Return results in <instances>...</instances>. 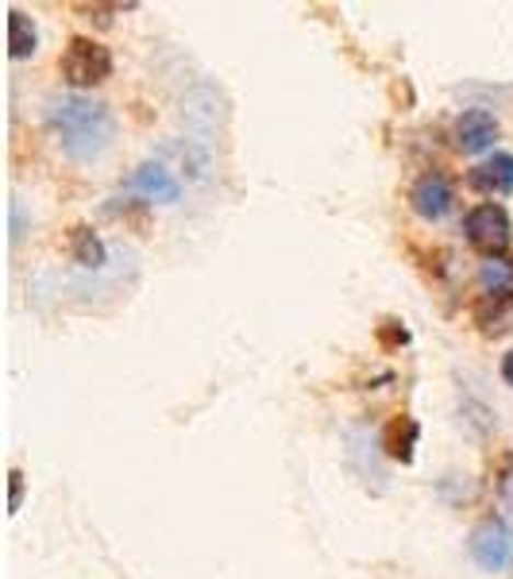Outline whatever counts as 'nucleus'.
<instances>
[{
  "label": "nucleus",
  "instance_id": "nucleus-1",
  "mask_svg": "<svg viewBox=\"0 0 513 579\" xmlns=\"http://www.w3.org/2000/svg\"><path fill=\"white\" fill-rule=\"evenodd\" d=\"M47 128L73 162H93L113 147L116 116L105 101L66 93L47 101Z\"/></svg>",
  "mask_w": 513,
  "mask_h": 579
},
{
  "label": "nucleus",
  "instance_id": "nucleus-2",
  "mask_svg": "<svg viewBox=\"0 0 513 579\" xmlns=\"http://www.w3.org/2000/svg\"><path fill=\"white\" fill-rule=\"evenodd\" d=\"M113 73V55L109 47H101L96 39H86V35H73L66 43V55H62V78L70 81L73 89H93L101 81H109Z\"/></svg>",
  "mask_w": 513,
  "mask_h": 579
},
{
  "label": "nucleus",
  "instance_id": "nucleus-3",
  "mask_svg": "<svg viewBox=\"0 0 513 579\" xmlns=\"http://www.w3.org/2000/svg\"><path fill=\"white\" fill-rule=\"evenodd\" d=\"M464 232H467V243H471V248H479L482 256H490V259L502 256V251L510 248V240H513L510 217H505V209H502V205H494V202L479 205V209L467 213Z\"/></svg>",
  "mask_w": 513,
  "mask_h": 579
},
{
  "label": "nucleus",
  "instance_id": "nucleus-4",
  "mask_svg": "<svg viewBox=\"0 0 513 579\" xmlns=\"http://www.w3.org/2000/svg\"><path fill=\"white\" fill-rule=\"evenodd\" d=\"M471 560L487 571H505L513 564V530L502 522V518H487L471 530Z\"/></svg>",
  "mask_w": 513,
  "mask_h": 579
},
{
  "label": "nucleus",
  "instance_id": "nucleus-5",
  "mask_svg": "<svg viewBox=\"0 0 513 579\" xmlns=\"http://www.w3.org/2000/svg\"><path fill=\"white\" fill-rule=\"evenodd\" d=\"M124 190H128L132 197H139V202H159V205H174L178 197H182V182H178L167 167H159V162L139 167L136 174L124 182Z\"/></svg>",
  "mask_w": 513,
  "mask_h": 579
},
{
  "label": "nucleus",
  "instance_id": "nucleus-6",
  "mask_svg": "<svg viewBox=\"0 0 513 579\" xmlns=\"http://www.w3.org/2000/svg\"><path fill=\"white\" fill-rule=\"evenodd\" d=\"M409 202H413V213L421 220H444L452 213V205H456V190H452V182L444 174H425L413 185Z\"/></svg>",
  "mask_w": 513,
  "mask_h": 579
},
{
  "label": "nucleus",
  "instance_id": "nucleus-7",
  "mask_svg": "<svg viewBox=\"0 0 513 579\" xmlns=\"http://www.w3.org/2000/svg\"><path fill=\"white\" fill-rule=\"evenodd\" d=\"M475 325L487 337H505L513 332V290H487L475 302Z\"/></svg>",
  "mask_w": 513,
  "mask_h": 579
},
{
  "label": "nucleus",
  "instance_id": "nucleus-8",
  "mask_svg": "<svg viewBox=\"0 0 513 579\" xmlns=\"http://www.w3.org/2000/svg\"><path fill=\"white\" fill-rule=\"evenodd\" d=\"M467 185H471L475 193H487V197H505V193H513V155H494V159L471 167L467 170Z\"/></svg>",
  "mask_w": 513,
  "mask_h": 579
},
{
  "label": "nucleus",
  "instance_id": "nucleus-9",
  "mask_svg": "<svg viewBox=\"0 0 513 579\" xmlns=\"http://www.w3.org/2000/svg\"><path fill=\"white\" fill-rule=\"evenodd\" d=\"M494 139H498V121L487 113V109H467V113L456 121V144L464 147L467 155L487 151Z\"/></svg>",
  "mask_w": 513,
  "mask_h": 579
},
{
  "label": "nucleus",
  "instance_id": "nucleus-10",
  "mask_svg": "<svg viewBox=\"0 0 513 579\" xmlns=\"http://www.w3.org/2000/svg\"><path fill=\"white\" fill-rule=\"evenodd\" d=\"M39 50V32L24 12H9V55L16 58H32Z\"/></svg>",
  "mask_w": 513,
  "mask_h": 579
},
{
  "label": "nucleus",
  "instance_id": "nucleus-11",
  "mask_svg": "<svg viewBox=\"0 0 513 579\" xmlns=\"http://www.w3.org/2000/svg\"><path fill=\"white\" fill-rule=\"evenodd\" d=\"M70 251L73 259H78L81 266H101L105 263V243H101V236L93 232V228H73L70 232Z\"/></svg>",
  "mask_w": 513,
  "mask_h": 579
},
{
  "label": "nucleus",
  "instance_id": "nucleus-12",
  "mask_svg": "<svg viewBox=\"0 0 513 579\" xmlns=\"http://www.w3.org/2000/svg\"><path fill=\"white\" fill-rule=\"evenodd\" d=\"M482 282H487V290H513V263L510 259H487L482 263Z\"/></svg>",
  "mask_w": 513,
  "mask_h": 579
},
{
  "label": "nucleus",
  "instance_id": "nucleus-13",
  "mask_svg": "<svg viewBox=\"0 0 513 579\" xmlns=\"http://www.w3.org/2000/svg\"><path fill=\"white\" fill-rule=\"evenodd\" d=\"M9 479H12V502H9V507H12V514H16V510H20V495H24V475L12 472Z\"/></svg>",
  "mask_w": 513,
  "mask_h": 579
},
{
  "label": "nucleus",
  "instance_id": "nucleus-14",
  "mask_svg": "<svg viewBox=\"0 0 513 579\" xmlns=\"http://www.w3.org/2000/svg\"><path fill=\"white\" fill-rule=\"evenodd\" d=\"M502 375H505V383L513 386V352H510V355H505V360H502Z\"/></svg>",
  "mask_w": 513,
  "mask_h": 579
}]
</instances>
